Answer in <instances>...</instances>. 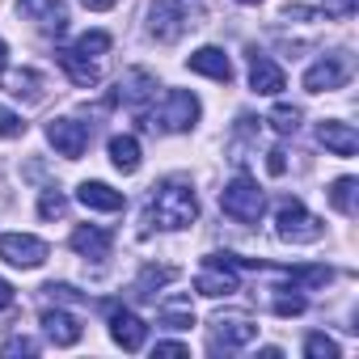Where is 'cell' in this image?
Returning <instances> with one entry per match:
<instances>
[{"instance_id":"6da1fadb","label":"cell","mask_w":359,"mask_h":359,"mask_svg":"<svg viewBox=\"0 0 359 359\" xmlns=\"http://www.w3.org/2000/svg\"><path fill=\"white\" fill-rule=\"evenodd\" d=\"M199 216V199L195 187L182 182V177H165L161 187H152V203H148V224L156 229H191Z\"/></svg>"},{"instance_id":"7a4b0ae2","label":"cell","mask_w":359,"mask_h":359,"mask_svg":"<svg viewBox=\"0 0 359 359\" xmlns=\"http://www.w3.org/2000/svg\"><path fill=\"white\" fill-rule=\"evenodd\" d=\"M220 208H224V216L229 220H237V224H258V216H262V208H266V195L258 191V182L254 177H233V182L220 191Z\"/></svg>"},{"instance_id":"3957f363","label":"cell","mask_w":359,"mask_h":359,"mask_svg":"<svg viewBox=\"0 0 359 359\" xmlns=\"http://www.w3.org/2000/svg\"><path fill=\"white\" fill-rule=\"evenodd\" d=\"M275 233H279V241L309 245V241H317L325 229H321V220H317L300 199H283V203H279V212H275Z\"/></svg>"},{"instance_id":"277c9868","label":"cell","mask_w":359,"mask_h":359,"mask_svg":"<svg viewBox=\"0 0 359 359\" xmlns=\"http://www.w3.org/2000/svg\"><path fill=\"white\" fill-rule=\"evenodd\" d=\"M195 123H199V97L187 93V89H169L165 102H161V110L152 114V127L156 131H169V135L191 131Z\"/></svg>"},{"instance_id":"5b68a950","label":"cell","mask_w":359,"mask_h":359,"mask_svg":"<svg viewBox=\"0 0 359 359\" xmlns=\"http://www.w3.org/2000/svg\"><path fill=\"white\" fill-rule=\"evenodd\" d=\"M191 30V13L177 5V0H152V9H148V34L156 43H177Z\"/></svg>"},{"instance_id":"8992f818","label":"cell","mask_w":359,"mask_h":359,"mask_svg":"<svg viewBox=\"0 0 359 359\" xmlns=\"http://www.w3.org/2000/svg\"><path fill=\"white\" fill-rule=\"evenodd\" d=\"M47 241L43 237H30V233H5L0 237V258H5L9 266H22V271H34L47 262Z\"/></svg>"},{"instance_id":"52a82bcc","label":"cell","mask_w":359,"mask_h":359,"mask_svg":"<svg viewBox=\"0 0 359 359\" xmlns=\"http://www.w3.org/2000/svg\"><path fill=\"white\" fill-rule=\"evenodd\" d=\"M47 140H51V148H55L60 156L76 161V156H85V148H89V127L76 123V118H51V123H47Z\"/></svg>"},{"instance_id":"ba28073f","label":"cell","mask_w":359,"mask_h":359,"mask_svg":"<svg viewBox=\"0 0 359 359\" xmlns=\"http://www.w3.org/2000/svg\"><path fill=\"white\" fill-rule=\"evenodd\" d=\"M258 338V325L250 317H216L212 321V351H237V346H250Z\"/></svg>"},{"instance_id":"9c48e42d","label":"cell","mask_w":359,"mask_h":359,"mask_svg":"<svg viewBox=\"0 0 359 359\" xmlns=\"http://www.w3.org/2000/svg\"><path fill=\"white\" fill-rule=\"evenodd\" d=\"M55 55H60V68L68 72L72 85H81V89L102 85V60H89V55L76 51V47H64V51H55Z\"/></svg>"},{"instance_id":"30bf717a","label":"cell","mask_w":359,"mask_h":359,"mask_svg":"<svg viewBox=\"0 0 359 359\" xmlns=\"http://www.w3.org/2000/svg\"><path fill=\"white\" fill-rule=\"evenodd\" d=\"M342 85H346V60L342 55H325V60H317L304 72V89L309 93H330V89H342Z\"/></svg>"},{"instance_id":"8fae6325","label":"cell","mask_w":359,"mask_h":359,"mask_svg":"<svg viewBox=\"0 0 359 359\" xmlns=\"http://www.w3.org/2000/svg\"><path fill=\"white\" fill-rule=\"evenodd\" d=\"M195 292H199V296H212V300L233 296V292H237L233 266H224V262H216V258H203V271H199V279H195Z\"/></svg>"},{"instance_id":"7c38bea8","label":"cell","mask_w":359,"mask_h":359,"mask_svg":"<svg viewBox=\"0 0 359 359\" xmlns=\"http://www.w3.org/2000/svg\"><path fill=\"white\" fill-rule=\"evenodd\" d=\"M110 338L123 346V351H140L148 342V325L144 317H135L131 309H110Z\"/></svg>"},{"instance_id":"4fadbf2b","label":"cell","mask_w":359,"mask_h":359,"mask_svg":"<svg viewBox=\"0 0 359 359\" xmlns=\"http://www.w3.org/2000/svg\"><path fill=\"white\" fill-rule=\"evenodd\" d=\"M0 89L13 93V97H26V102H43L47 81L34 68H0Z\"/></svg>"},{"instance_id":"5bb4252c","label":"cell","mask_w":359,"mask_h":359,"mask_svg":"<svg viewBox=\"0 0 359 359\" xmlns=\"http://www.w3.org/2000/svg\"><path fill=\"white\" fill-rule=\"evenodd\" d=\"M18 9H22L43 34H64V26H68V13H64L60 0H18Z\"/></svg>"},{"instance_id":"9a60e30c","label":"cell","mask_w":359,"mask_h":359,"mask_svg":"<svg viewBox=\"0 0 359 359\" xmlns=\"http://www.w3.org/2000/svg\"><path fill=\"white\" fill-rule=\"evenodd\" d=\"M283 85H287V76H283V68L275 64V60H266V55H250V89L254 93H262V97H275V93H283Z\"/></svg>"},{"instance_id":"2e32d148","label":"cell","mask_w":359,"mask_h":359,"mask_svg":"<svg viewBox=\"0 0 359 359\" xmlns=\"http://www.w3.org/2000/svg\"><path fill=\"white\" fill-rule=\"evenodd\" d=\"M317 144H321L325 152H334V156H355V152H359L355 127H351V123H338V118H330V123L317 127Z\"/></svg>"},{"instance_id":"e0dca14e","label":"cell","mask_w":359,"mask_h":359,"mask_svg":"<svg viewBox=\"0 0 359 359\" xmlns=\"http://www.w3.org/2000/svg\"><path fill=\"white\" fill-rule=\"evenodd\" d=\"M72 250L81 254V258H89V262H102V258H110V245H114V237L106 233V229H97V224H81V229H72Z\"/></svg>"},{"instance_id":"ac0fdd59","label":"cell","mask_w":359,"mask_h":359,"mask_svg":"<svg viewBox=\"0 0 359 359\" xmlns=\"http://www.w3.org/2000/svg\"><path fill=\"white\" fill-rule=\"evenodd\" d=\"M187 68L199 72V76H212V81H220V85L233 81V64H229V55H224L220 47H199V51L187 60Z\"/></svg>"},{"instance_id":"d6986e66","label":"cell","mask_w":359,"mask_h":359,"mask_svg":"<svg viewBox=\"0 0 359 359\" xmlns=\"http://www.w3.org/2000/svg\"><path fill=\"white\" fill-rule=\"evenodd\" d=\"M43 334L55 342V346H76L81 342V321L72 317V313H64V309H47L43 313Z\"/></svg>"},{"instance_id":"ffe728a7","label":"cell","mask_w":359,"mask_h":359,"mask_svg":"<svg viewBox=\"0 0 359 359\" xmlns=\"http://www.w3.org/2000/svg\"><path fill=\"white\" fill-rule=\"evenodd\" d=\"M152 93H156V76H152V72H144V68L123 72V81H118V102H123V106H135V110H140Z\"/></svg>"},{"instance_id":"44dd1931","label":"cell","mask_w":359,"mask_h":359,"mask_svg":"<svg viewBox=\"0 0 359 359\" xmlns=\"http://www.w3.org/2000/svg\"><path fill=\"white\" fill-rule=\"evenodd\" d=\"M76 199H81L89 212H123V208H127L123 191H114V187H106V182H81V187H76Z\"/></svg>"},{"instance_id":"7402d4cb","label":"cell","mask_w":359,"mask_h":359,"mask_svg":"<svg viewBox=\"0 0 359 359\" xmlns=\"http://www.w3.org/2000/svg\"><path fill=\"white\" fill-rule=\"evenodd\" d=\"M156 321H161L165 330H191V325H195V309H191L187 296H173V300H165V304L156 309Z\"/></svg>"},{"instance_id":"603a6c76","label":"cell","mask_w":359,"mask_h":359,"mask_svg":"<svg viewBox=\"0 0 359 359\" xmlns=\"http://www.w3.org/2000/svg\"><path fill=\"white\" fill-rule=\"evenodd\" d=\"M110 165L118 173H135L140 169V140L135 135H114L110 140Z\"/></svg>"},{"instance_id":"cb8c5ba5","label":"cell","mask_w":359,"mask_h":359,"mask_svg":"<svg viewBox=\"0 0 359 359\" xmlns=\"http://www.w3.org/2000/svg\"><path fill=\"white\" fill-rule=\"evenodd\" d=\"M173 279H177V271H173V266H144V271H140V279H135V296L152 300V296H156V287H165V283H173Z\"/></svg>"},{"instance_id":"d4e9b609","label":"cell","mask_w":359,"mask_h":359,"mask_svg":"<svg viewBox=\"0 0 359 359\" xmlns=\"http://www.w3.org/2000/svg\"><path fill=\"white\" fill-rule=\"evenodd\" d=\"M330 203H334V212L355 216V177H338V182L330 187Z\"/></svg>"},{"instance_id":"484cf974","label":"cell","mask_w":359,"mask_h":359,"mask_svg":"<svg viewBox=\"0 0 359 359\" xmlns=\"http://www.w3.org/2000/svg\"><path fill=\"white\" fill-rule=\"evenodd\" d=\"M287 279L296 287H325L334 279V271L330 266H296V271H287Z\"/></svg>"},{"instance_id":"4316f807","label":"cell","mask_w":359,"mask_h":359,"mask_svg":"<svg viewBox=\"0 0 359 359\" xmlns=\"http://www.w3.org/2000/svg\"><path fill=\"white\" fill-rule=\"evenodd\" d=\"M304 355H309V359H338L342 346H338L330 334H309V338H304Z\"/></svg>"},{"instance_id":"83f0119b","label":"cell","mask_w":359,"mask_h":359,"mask_svg":"<svg viewBox=\"0 0 359 359\" xmlns=\"http://www.w3.org/2000/svg\"><path fill=\"white\" fill-rule=\"evenodd\" d=\"M110 43H114V39H110L106 30H89V34H81V39H76V51H85V55L102 60V55L110 51Z\"/></svg>"},{"instance_id":"f1b7e54d","label":"cell","mask_w":359,"mask_h":359,"mask_svg":"<svg viewBox=\"0 0 359 359\" xmlns=\"http://www.w3.org/2000/svg\"><path fill=\"white\" fill-rule=\"evenodd\" d=\"M271 127H275L279 135H292V131L300 127V106H287V102L275 106V110H271Z\"/></svg>"},{"instance_id":"f546056e","label":"cell","mask_w":359,"mask_h":359,"mask_svg":"<svg viewBox=\"0 0 359 359\" xmlns=\"http://www.w3.org/2000/svg\"><path fill=\"white\" fill-rule=\"evenodd\" d=\"M64 212H68V199H64L60 191H43V199H39V216L51 220V216H64Z\"/></svg>"},{"instance_id":"4dcf8cb0","label":"cell","mask_w":359,"mask_h":359,"mask_svg":"<svg viewBox=\"0 0 359 359\" xmlns=\"http://www.w3.org/2000/svg\"><path fill=\"white\" fill-rule=\"evenodd\" d=\"M26 131V123L9 110V106H0V135H5V140H13V135H22Z\"/></svg>"},{"instance_id":"1f68e13d","label":"cell","mask_w":359,"mask_h":359,"mask_svg":"<svg viewBox=\"0 0 359 359\" xmlns=\"http://www.w3.org/2000/svg\"><path fill=\"white\" fill-rule=\"evenodd\" d=\"M309 304H304V296H275V313L279 317H300Z\"/></svg>"},{"instance_id":"d6a6232c","label":"cell","mask_w":359,"mask_h":359,"mask_svg":"<svg viewBox=\"0 0 359 359\" xmlns=\"http://www.w3.org/2000/svg\"><path fill=\"white\" fill-rule=\"evenodd\" d=\"M0 351H5V355H34V351H39V346H34V342H30V338H9V342H5V346H0Z\"/></svg>"},{"instance_id":"836d02e7","label":"cell","mask_w":359,"mask_h":359,"mask_svg":"<svg viewBox=\"0 0 359 359\" xmlns=\"http://www.w3.org/2000/svg\"><path fill=\"white\" fill-rule=\"evenodd\" d=\"M325 13H334V18H351V13H355V0H325Z\"/></svg>"},{"instance_id":"e575fe53","label":"cell","mask_w":359,"mask_h":359,"mask_svg":"<svg viewBox=\"0 0 359 359\" xmlns=\"http://www.w3.org/2000/svg\"><path fill=\"white\" fill-rule=\"evenodd\" d=\"M43 292H47L51 300H76V287H68V283H47Z\"/></svg>"},{"instance_id":"d590c367","label":"cell","mask_w":359,"mask_h":359,"mask_svg":"<svg viewBox=\"0 0 359 359\" xmlns=\"http://www.w3.org/2000/svg\"><path fill=\"white\" fill-rule=\"evenodd\" d=\"M266 169H271V173H283V169H287V152H283V148H275V152L266 156Z\"/></svg>"},{"instance_id":"8d00e7d4","label":"cell","mask_w":359,"mask_h":359,"mask_svg":"<svg viewBox=\"0 0 359 359\" xmlns=\"http://www.w3.org/2000/svg\"><path fill=\"white\" fill-rule=\"evenodd\" d=\"M156 355H191L187 342H156Z\"/></svg>"},{"instance_id":"74e56055","label":"cell","mask_w":359,"mask_h":359,"mask_svg":"<svg viewBox=\"0 0 359 359\" xmlns=\"http://www.w3.org/2000/svg\"><path fill=\"white\" fill-rule=\"evenodd\" d=\"M81 5L89 9V13H106V9H114L118 0H81Z\"/></svg>"},{"instance_id":"f35d334b","label":"cell","mask_w":359,"mask_h":359,"mask_svg":"<svg viewBox=\"0 0 359 359\" xmlns=\"http://www.w3.org/2000/svg\"><path fill=\"white\" fill-rule=\"evenodd\" d=\"M9 304H13V283L0 279V309H9Z\"/></svg>"},{"instance_id":"ab89813d","label":"cell","mask_w":359,"mask_h":359,"mask_svg":"<svg viewBox=\"0 0 359 359\" xmlns=\"http://www.w3.org/2000/svg\"><path fill=\"white\" fill-rule=\"evenodd\" d=\"M0 68H5V39H0Z\"/></svg>"},{"instance_id":"60d3db41","label":"cell","mask_w":359,"mask_h":359,"mask_svg":"<svg viewBox=\"0 0 359 359\" xmlns=\"http://www.w3.org/2000/svg\"><path fill=\"white\" fill-rule=\"evenodd\" d=\"M237 5H258V0H237Z\"/></svg>"}]
</instances>
